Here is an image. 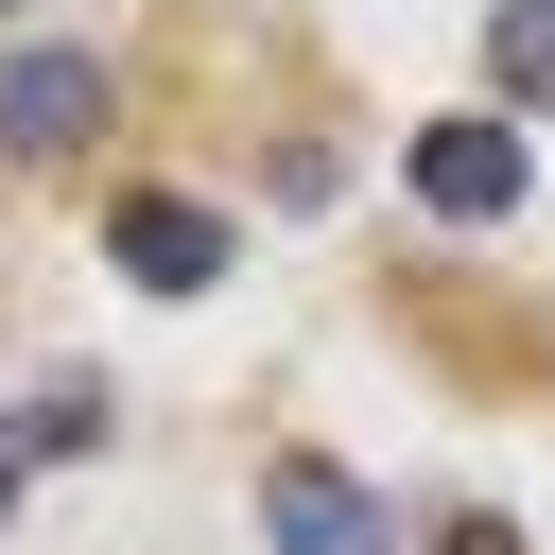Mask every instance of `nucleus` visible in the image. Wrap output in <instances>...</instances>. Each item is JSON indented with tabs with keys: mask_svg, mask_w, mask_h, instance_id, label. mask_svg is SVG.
Instances as JSON below:
<instances>
[{
	"mask_svg": "<svg viewBox=\"0 0 555 555\" xmlns=\"http://www.w3.org/2000/svg\"><path fill=\"white\" fill-rule=\"evenodd\" d=\"M486 69H503V104H555V0H503L486 17Z\"/></svg>",
	"mask_w": 555,
	"mask_h": 555,
	"instance_id": "423d86ee",
	"label": "nucleus"
},
{
	"mask_svg": "<svg viewBox=\"0 0 555 555\" xmlns=\"http://www.w3.org/2000/svg\"><path fill=\"white\" fill-rule=\"evenodd\" d=\"M104 260H121L139 295H208V278H225V208H191V191H121V208H104Z\"/></svg>",
	"mask_w": 555,
	"mask_h": 555,
	"instance_id": "20e7f679",
	"label": "nucleus"
},
{
	"mask_svg": "<svg viewBox=\"0 0 555 555\" xmlns=\"http://www.w3.org/2000/svg\"><path fill=\"white\" fill-rule=\"evenodd\" d=\"M0 520H17V451H0Z\"/></svg>",
	"mask_w": 555,
	"mask_h": 555,
	"instance_id": "6e6552de",
	"label": "nucleus"
},
{
	"mask_svg": "<svg viewBox=\"0 0 555 555\" xmlns=\"http://www.w3.org/2000/svg\"><path fill=\"white\" fill-rule=\"evenodd\" d=\"M260 538H278V555H399V520H382L330 451H278V468H260Z\"/></svg>",
	"mask_w": 555,
	"mask_h": 555,
	"instance_id": "7ed1b4c3",
	"label": "nucleus"
},
{
	"mask_svg": "<svg viewBox=\"0 0 555 555\" xmlns=\"http://www.w3.org/2000/svg\"><path fill=\"white\" fill-rule=\"evenodd\" d=\"M0 451H17V468H35V451H104V382H35Z\"/></svg>",
	"mask_w": 555,
	"mask_h": 555,
	"instance_id": "39448f33",
	"label": "nucleus"
},
{
	"mask_svg": "<svg viewBox=\"0 0 555 555\" xmlns=\"http://www.w3.org/2000/svg\"><path fill=\"white\" fill-rule=\"evenodd\" d=\"M399 191H416L434 225H503V208L538 191V156H520V121H416V139H399Z\"/></svg>",
	"mask_w": 555,
	"mask_h": 555,
	"instance_id": "f257e3e1",
	"label": "nucleus"
},
{
	"mask_svg": "<svg viewBox=\"0 0 555 555\" xmlns=\"http://www.w3.org/2000/svg\"><path fill=\"white\" fill-rule=\"evenodd\" d=\"M451 555H520V538H503V520H451Z\"/></svg>",
	"mask_w": 555,
	"mask_h": 555,
	"instance_id": "0eeeda50",
	"label": "nucleus"
},
{
	"mask_svg": "<svg viewBox=\"0 0 555 555\" xmlns=\"http://www.w3.org/2000/svg\"><path fill=\"white\" fill-rule=\"evenodd\" d=\"M121 121V87H104V52H0V156H87Z\"/></svg>",
	"mask_w": 555,
	"mask_h": 555,
	"instance_id": "f03ea898",
	"label": "nucleus"
}]
</instances>
